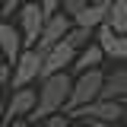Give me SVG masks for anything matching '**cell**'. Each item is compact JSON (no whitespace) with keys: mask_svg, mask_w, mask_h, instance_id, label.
<instances>
[{"mask_svg":"<svg viewBox=\"0 0 127 127\" xmlns=\"http://www.w3.org/2000/svg\"><path fill=\"white\" fill-rule=\"evenodd\" d=\"M92 127H121V124H114V121H92Z\"/></svg>","mask_w":127,"mask_h":127,"instance_id":"44dd1931","label":"cell"},{"mask_svg":"<svg viewBox=\"0 0 127 127\" xmlns=\"http://www.w3.org/2000/svg\"><path fill=\"white\" fill-rule=\"evenodd\" d=\"M38 3H41V6L48 10V16H51V13H57V10H61V3H64V0H38Z\"/></svg>","mask_w":127,"mask_h":127,"instance_id":"d6986e66","label":"cell"},{"mask_svg":"<svg viewBox=\"0 0 127 127\" xmlns=\"http://www.w3.org/2000/svg\"><path fill=\"white\" fill-rule=\"evenodd\" d=\"M76 26V19L70 13H64V10H57V13H51L48 16V22H45V32H41V41L35 48H41V51H48V48H54L57 41H64L67 38V32Z\"/></svg>","mask_w":127,"mask_h":127,"instance_id":"ba28073f","label":"cell"},{"mask_svg":"<svg viewBox=\"0 0 127 127\" xmlns=\"http://www.w3.org/2000/svg\"><path fill=\"white\" fill-rule=\"evenodd\" d=\"M92 32L95 29H86V26H73V29L67 32V41L73 48H86V45H92Z\"/></svg>","mask_w":127,"mask_h":127,"instance_id":"5bb4252c","label":"cell"},{"mask_svg":"<svg viewBox=\"0 0 127 127\" xmlns=\"http://www.w3.org/2000/svg\"><path fill=\"white\" fill-rule=\"evenodd\" d=\"M76 54H79V48H73L67 38L57 41L54 48H48V51H45V64H41V79H45V76H54V73H64L67 67H73Z\"/></svg>","mask_w":127,"mask_h":127,"instance_id":"52a82bcc","label":"cell"},{"mask_svg":"<svg viewBox=\"0 0 127 127\" xmlns=\"http://www.w3.org/2000/svg\"><path fill=\"white\" fill-rule=\"evenodd\" d=\"M121 127H127V111H124V118H121Z\"/></svg>","mask_w":127,"mask_h":127,"instance_id":"603a6c76","label":"cell"},{"mask_svg":"<svg viewBox=\"0 0 127 127\" xmlns=\"http://www.w3.org/2000/svg\"><path fill=\"white\" fill-rule=\"evenodd\" d=\"M102 89H105V73L92 67V70H83L73 79V92H70V102H67V111L79 108V105H89L95 98H102Z\"/></svg>","mask_w":127,"mask_h":127,"instance_id":"7a4b0ae2","label":"cell"},{"mask_svg":"<svg viewBox=\"0 0 127 127\" xmlns=\"http://www.w3.org/2000/svg\"><path fill=\"white\" fill-rule=\"evenodd\" d=\"M38 83H41L38 86V105L29 114V121H35V124H41L45 118L57 114V111H67V102H70V92H73V79L67 76V70L54 73V76H45Z\"/></svg>","mask_w":127,"mask_h":127,"instance_id":"6da1fadb","label":"cell"},{"mask_svg":"<svg viewBox=\"0 0 127 127\" xmlns=\"http://www.w3.org/2000/svg\"><path fill=\"white\" fill-rule=\"evenodd\" d=\"M48 22V10L38 3V0H26L22 10H19V29L26 35V48H35L41 41V32H45Z\"/></svg>","mask_w":127,"mask_h":127,"instance_id":"277c9868","label":"cell"},{"mask_svg":"<svg viewBox=\"0 0 127 127\" xmlns=\"http://www.w3.org/2000/svg\"><path fill=\"white\" fill-rule=\"evenodd\" d=\"M0 48H3V61L13 64V67L22 57V51H26V35H22V29H16L10 19L0 22Z\"/></svg>","mask_w":127,"mask_h":127,"instance_id":"9c48e42d","label":"cell"},{"mask_svg":"<svg viewBox=\"0 0 127 127\" xmlns=\"http://www.w3.org/2000/svg\"><path fill=\"white\" fill-rule=\"evenodd\" d=\"M86 3H89V0H64V3H61V10H64V13H70L73 19H76V16L86 10Z\"/></svg>","mask_w":127,"mask_h":127,"instance_id":"e0dca14e","label":"cell"},{"mask_svg":"<svg viewBox=\"0 0 127 127\" xmlns=\"http://www.w3.org/2000/svg\"><path fill=\"white\" fill-rule=\"evenodd\" d=\"M108 26H111V29H118V32H127V0H111Z\"/></svg>","mask_w":127,"mask_h":127,"instance_id":"4fadbf2b","label":"cell"},{"mask_svg":"<svg viewBox=\"0 0 127 127\" xmlns=\"http://www.w3.org/2000/svg\"><path fill=\"white\" fill-rule=\"evenodd\" d=\"M22 3H26V0H3V10H0L3 19H10L13 13H19V10H22Z\"/></svg>","mask_w":127,"mask_h":127,"instance_id":"ac0fdd59","label":"cell"},{"mask_svg":"<svg viewBox=\"0 0 127 127\" xmlns=\"http://www.w3.org/2000/svg\"><path fill=\"white\" fill-rule=\"evenodd\" d=\"M124 95H127V67H118L105 76L102 98H124Z\"/></svg>","mask_w":127,"mask_h":127,"instance_id":"7c38bea8","label":"cell"},{"mask_svg":"<svg viewBox=\"0 0 127 127\" xmlns=\"http://www.w3.org/2000/svg\"><path fill=\"white\" fill-rule=\"evenodd\" d=\"M70 127H92V121H73Z\"/></svg>","mask_w":127,"mask_h":127,"instance_id":"7402d4cb","label":"cell"},{"mask_svg":"<svg viewBox=\"0 0 127 127\" xmlns=\"http://www.w3.org/2000/svg\"><path fill=\"white\" fill-rule=\"evenodd\" d=\"M108 54H105V48L98 45V41H92V45H86V48H79V54H76V61H73V73H83V70H92V67H102V61H105Z\"/></svg>","mask_w":127,"mask_h":127,"instance_id":"8fae6325","label":"cell"},{"mask_svg":"<svg viewBox=\"0 0 127 127\" xmlns=\"http://www.w3.org/2000/svg\"><path fill=\"white\" fill-rule=\"evenodd\" d=\"M70 124H73V118L67 111H57V114H51V118L41 121V127H70Z\"/></svg>","mask_w":127,"mask_h":127,"instance_id":"2e32d148","label":"cell"},{"mask_svg":"<svg viewBox=\"0 0 127 127\" xmlns=\"http://www.w3.org/2000/svg\"><path fill=\"white\" fill-rule=\"evenodd\" d=\"M38 105V92L29 89V86H19L13 89V95L6 92V105H3V124H10L16 118H29Z\"/></svg>","mask_w":127,"mask_h":127,"instance_id":"8992f818","label":"cell"},{"mask_svg":"<svg viewBox=\"0 0 127 127\" xmlns=\"http://www.w3.org/2000/svg\"><path fill=\"white\" fill-rule=\"evenodd\" d=\"M121 102H124V105H127V95H124V98H121Z\"/></svg>","mask_w":127,"mask_h":127,"instance_id":"cb8c5ba5","label":"cell"},{"mask_svg":"<svg viewBox=\"0 0 127 127\" xmlns=\"http://www.w3.org/2000/svg\"><path fill=\"white\" fill-rule=\"evenodd\" d=\"M41 64H45V51H41V48H26L22 57H19L16 67H13V83H10V89L32 86L35 79H41Z\"/></svg>","mask_w":127,"mask_h":127,"instance_id":"5b68a950","label":"cell"},{"mask_svg":"<svg viewBox=\"0 0 127 127\" xmlns=\"http://www.w3.org/2000/svg\"><path fill=\"white\" fill-rule=\"evenodd\" d=\"M108 10H111V0H89V3H86V10L76 16V26L98 29L102 22H108Z\"/></svg>","mask_w":127,"mask_h":127,"instance_id":"30bf717a","label":"cell"},{"mask_svg":"<svg viewBox=\"0 0 127 127\" xmlns=\"http://www.w3.org/2000/svg\"><path fill=\"white\" fill-rule=\"evenodd\" d=\"M3 127H35V121H29V118H16V121H10V124Z\"/></svg>","mask_w":127,"mask_h":127,"instance_id":"ffe728a7","label":"cell"},{"mask_svg":"<svg viewBox=\"0 0 127 127\" xmlns=\"http://www.w3.org/2000/svg\"><path fill=\"white\" fill-rule=\"evenodd\" d=\"M111 61H127V32H118V38H114V45L108 51Z\"/></svg>","mask_w":127,"mask_h":127,"instance_id":"9a60e30c","label":"cell"},{"mask_svg":"<svg viewBox=\"0 0 127 127\" xmlns=\"http://www.w3.org/2000/svg\"><path fill=\"white\" fill-rule=\"evenodd\" d=\"M127 105L121 98H95L89 105H79V108L67 111L73 121H114V124H121V118H124Z\"/></svg>","mask_w":127,"mask_h":127,"instance_id":"3957f363","label":"cell"}]
</instances>
